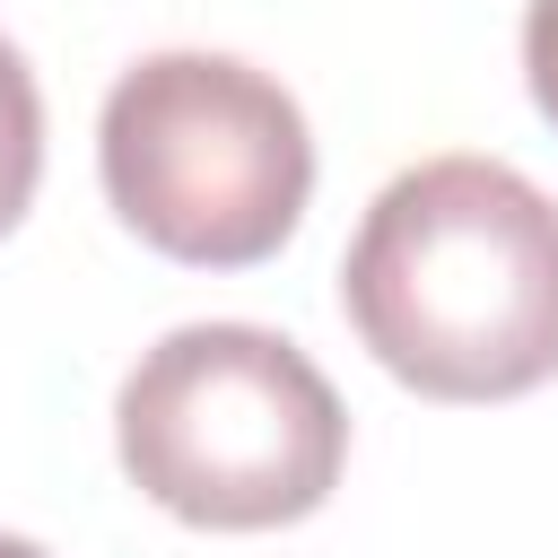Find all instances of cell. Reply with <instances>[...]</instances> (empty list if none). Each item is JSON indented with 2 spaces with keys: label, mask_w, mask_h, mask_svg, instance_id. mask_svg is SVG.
<instances>
[{
  "label": "cell",
  "mask_w": 558,
  "mask_h": 558,
  "mask_svg": "<svg viewBox=\"0 0 558 558\" xmlns=\"http://www.w3.org/2000/svg\"><path fill=\"white\" fill-rule=\"evenodd\" d=\"M340 314L418 401H514L558 375V201L497 157L392 174L349 253Z\"/></svg>",
  "instance_id": "1"
},
{
  "label": "cell",
  "mask_w": 558,
  "mask_h": 558,
  "mask_svg": "<svg viewBox=\"0 0 558 558\" xmlns=\"http://www.w3.org/2000/svg\"><path fill=\"white\" fill-rule=\"evenodd\" d=\"M113 453L131 488L192 532H279L340 488L349 410L296 340L183 323L122 375Z\"/></svg>",
  "instance_id": "2"
},
{
  "label": "cell",
  "mask_w": 558,
  "mask_h": 558,
  "mask_svg": "<svg viewBox=\"0 0 558 558\" xmlns=\"http://www.w3.org/2000/svg\"><path fill=\"white\" fill-rule=\"evenodd\" d=\"M96 174L148 253L253 270L314 201V131L296 96L235 52H148L96 113Z\"/></svg>",
  "instance_id": "3"
},
{
  "label": "cell",
  "mask_w": 558,
  "mask_h": 558,
  "mask_svg": "<svg viewBox=\"0 0 558 558\" xmlns=\"http://www.w3.org/2000/svg\"><path fill=\"white\" fill-rule=\"evenodd\" d=\"M35 174H44V96H35L26 52L0 35V235L26 218Z\"/></svg>",
  "instance_id": "4"
},
{
  "label": "cell",
  "mask_w": 558,
  "mask_h": 558,
  "mask_svg": "<svg viewBox=\"0 0 558 558\" xmlns=\"http://www.w3.org/2000/svg\"><path fill=\"white\" fill-rule=\"evenodd\" d=\"M523 87H532L541 122L558 131V0H532L523 9Z\"/></svg>",
  "instance_id": "5"
},
{
  "label": "cell",
  "mask_w": 558,
  "mask_h": 558,
  "mask_svg": "<svg viewBox=\"0 0 558 558\" xmlns=\"http://www.w3.org/2000/svg\"><path fill=\"white\" fill-rule=\"evenodd\" d=\"M0 558H52V549H35V541H17V532H0Z\"/></svg>",
  "instance_id": "6"
}]
</instances>
